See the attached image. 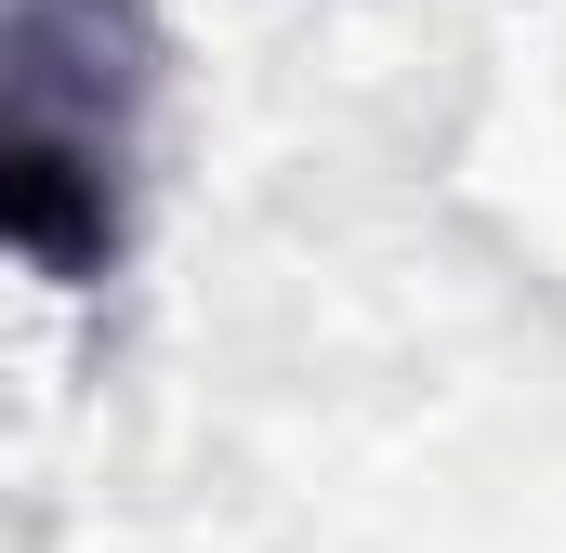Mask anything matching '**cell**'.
I'll use <instances>...</instances> for the list:
<instances>
[{"label":"cell","instance_id":"6da1fadb","mask_svg":"<svg viewBox=\"0 0 566 553\" xmlns=\"http://www.w3.org/2000/svg\"><path fill=\"white\" fill-rule=\"evenodd\" d=\"M158 0H0V264L106 290L158 133Z\"/></svg>","mask_w":566,"mask_h":553}]
</instances>
